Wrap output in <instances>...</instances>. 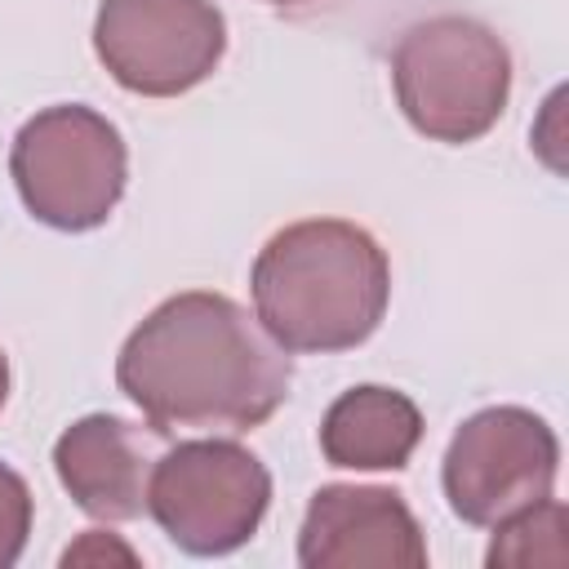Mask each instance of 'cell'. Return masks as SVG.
Wrapping results in <instances>:
<instances>
[{"label":"cell","mask_w":569,"mask_h":569,"mask_svg":"<svg viewBox=\"0 0 569 569\" xmlns=\"http://www.w3.org/2000/svg\"><path fill=\"white\" fill-rule=\"evenodd\" d=\"M302 569H422L427 538L405 493L382 485H320L298 529Z\"/></svg>","instance_id":"ba28073f"},{"label":"cell","mask_w":569,"mask_h":569,"mask_svg":"<svg viewBox=\"0 0 569 569\" xmlns=\"http://www.w3.org/2000/svg\"><path fill=\"white\" fill-rule=\"evenodd\" d=\"M569 511L560 498H538L529 507H520L516 516L498 520L493 525V542L485 551V565L489 569H502V565H516V569H529V565H565L569 560Z\"/></svg>","instance_id":"8fae6325"},{"label":"cell","mask_w":569,"mask_h":569,"mask_svg":"<svg viewBox=\"0 0 569 569\" xmlns=\"http://www.w3.org/2000/svg\"><path fill=\"white\" fill-rule=\"evenodd\" d=\"M253 316L289 356H333L369 342L391 302L382 244L347 218L280 227L249 271Z\"/></svg>","instance_id":"7a4b0ae2"},{"label":"cell","mask_w":569,"mask_h":569,"mask_svg":"<svg viewBox=\"0 0 569 569\" xmlns=\"http://www.w3.org/2000/svg\"><path fill=\"white\" fill-rule=\"evenodd\" d=\"M271 507V471L240 440L204 436L164 449L147 480V516L187 556L240 551Z\"/></svg>","instance_id":"5b68a950"},{"label":"cell","mask_w":569,"mask_h":569,"mask_svg":"<svg viewBox=\"0 0 569 569\" xmlns=\"http://www.w3.org/2000/svg\"><path fill=\"white\" fill-rule=\"evenodd\" d=\"M4 400H9V356L0 347V409H4Z\"/></svg>","instance_id":"5bb4252c"},{"label":"cell","mask_w":569,"mask_h":569,"mask_svg":"<svg viewBox=\"0 0 569 569\" xmlns=\"http://www.w3.org/2000/svg\"><path fill=\"white\" fill-rule=\"evenodd\" d=\"M560 476V440L551 422L525 405H489L453 431L440 485L462 525L493 529L520 507L547 498Z\"/></svg>","instance_id":"8992f818"},{"label":"cell","mask_w":569,"mask_h":569,"mask_svg":"<svg viewBox=\"0 0 569 569\" xmlns=\"http://www.w3.org/2000/svg\"><path fill=\"white\" fill-rule=\"evenodd\" d=\"M31 516H36L31 485L22 480V471L0 462V569H13L22 560L31 538Z\"/></svg>","instance_id":"7c38bea8"},{"label":"cell","mask_w":569,"mask_h":569,"mask_svg":"<svg viewBox=\"0 0 569 569\" xmlns=\"http://www.w3.org/2000/svg\"><path fill=\"white\" fill-rule=\"evenodd\" d=\"M9 173L36 222L53 231H93L124 196L129 147L102 111L58 102L22 120L9 147Z\"/></svg>","instance_id":"277c9868"},{"label":"cell","mask_w":569,"mask_h":569,"mask_svg":"<svg viewBox=\"0 0 569 569\" xmlns=\"http://www.w3.org/2000/svg\"><path fill=\"white\" fill-rule=\"evenodd\" d=\"M391 89L400 116L422 138L467 147L485 138L507 111L511 49L480 18L436 13L396 40Z\"/></svg>","instance_id":"3957f363"},{"label":"cell","mask_w":569,"mask_h":569,"mask_svg":"<svg viewBox=\"0 0 569 569\" xmlns=\"http://www.w3.org/2000/svg\"><path fill=\"white\" fill-rule=\"evenodd\" d=\"M84 560H124V565H138V551L133 547H124V542H116L111 533H102V529H89L76 547H67L62 551V565L71 569V565H84Z\"/></svg>","instance_id":"4fadbf2b"},{"label":"cell","mask_w":569,"mask_h":569,"mask_svg":"<svg viewBox=\"0 0 569 569\" xmlns=\"http://www.w3.org/2000/svg\"><path fill=\"white\" fill-rule=\"evenodd\" d=\"M262 4H271V9H298V4H311V0H262Z\"/></svg>","instance_id":"9a60e30c"},{"label":"cell","mask_w":569,"mask_h":569,"mask_svg":"<svg viewBox=\"0 0 569 569\" xmlns=\"http://www.w3.org/2000/svg\"><path fill=\"white\" fill-rule=\"evenodd\" d=\"M93 53L138 98H178L204 84L227 53L213 0H98Z\"/></svg>","instance_id":"52a82bcc"},{"label":"cell","mask_w":569,"mask_h":569,"mask_svg":"<svg viewBox=\"0 0 569 569\" xmlns=\"http://www.w3.org/2000/svg\"><path fill=\"white\" fill-rule=\"evenodd\" d=\"M160 431H142L116 413H84L53 440V471L71 502L107 525L147 511V480L156 467Z\"/></svg>","instance_id":"9c48e42d"},{"label":"cell","mask_w":569,"mask_h":569,"mask_svg":"<svg viewBox=\"0 0 569 569\" xmlns=\"http://www.w3.org/2000/svg\"><path fill=\"white\" fill-rule=\"evenodd\" d=\"M289 378V351L271 342L258 316L213 289L151 307L116 356V387L160 436H244L284 405Z\"/></svg>","instance_id":"6da1fadb"},{"label":"cell","mask_w":569,"mask_h":569,"mask_svg":"<svg viewBox=\"0 0 569 569\" xmlns=\"http://www.w3.org/2000/svg\"><path fill=\"white\" fill-rule=\"evenodd\" d=\"M422 440L413 396L378 382L342 391L320 418V453L338 471H405Z\"/></svg>","instance_id":"30bf717a"}]
</instances>
